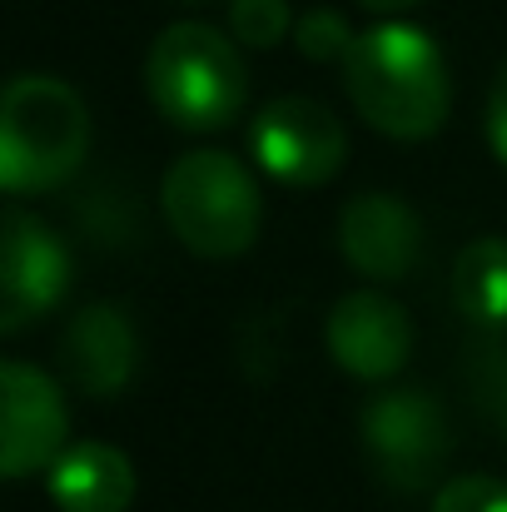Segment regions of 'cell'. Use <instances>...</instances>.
<instances>
[{
    "instance_id": "obj_5",
    "label": "cell",
    "mask_w": 507,
    "mask_h": 512,
    "mask_svg": "<svg viewBox=\"0 0 507 512\" xmlns=\"http://www.w3.org/2000/svg\"><path fill=\"white\" fill-rule=\"evenodd\" d=\"M358 448L388 493H428L453 453L448 413L423 388H388L358 413Z\"/></svg>"
},
{
    "instance_id": "obj_3",
    "label": "cell",
    "mask_w": 507,
    "mask_h": 512,
    "mask_svg": "<svg viewBox=\"0 0 507 512\" xmlns=\"http://www.w3.org/2000/svg\"><path fill=\"white\" fill-rule=\"evenodd\" d=\"M244 60L239 45L204 25V20H174L155 35L145 60V85L155 110L179 130H224L244 110Z\"/></svg>"
},
{
    "instance_id": "obj_2",
    "label": "cell",
    "mask_w": 507,
    "mask_h": 512,
    "mask_svg": "<svg viewBox=\"0 0 507 512\" xmlns=\"http://www.w3.org/2000/svg\"><path fill=\"white\" fill-rule=\"evenodd\" d=\"M90 110L60 75H15L0 100V184L40 194L85 165Z\"/></svg>"
},
{
    "instance_id": "obj_7",
    "label": "cell",
    "mask_w": 507,
    "mask_h": 512,
    "mask_svg": "<svg viewBox=\"0 0 507 512\" xmlns=\"http://www.w3.org/2000/svg\"><path fill=\"white\" fill-rule=\"evenodd\" d=\"M70 249L30 209L10 204L0 224V334L30 329L70 294Z\"/></svg>"
},
{
    "instance_id": "obj_16",
    "label": "cell",
    "mask_w": 507,
    "mask_h": 512,
    "mask_svg": "<svg viewBox=\"0 0 507 512\" xmlns=\"http://www.w3.org/2000/svg\"><path fill=\"white\" fill-rule=\"evenodd\" d=\"M468 383L488 423L507 438V343H488L468 358Z\"/></svg>"
},
{
    "instance_id": "obj_9",
    "label": "cell",
    "mask_w": 507,
    "mask_h": 512,
    "mask_svg": "<svg viewBox=\"0 0 507 512\" xmlns=\"http://www.w3.org/2000/svg\"><path fill=\"white\" fill-rule=\"evenodd\" d=\"M324 334H329L334 363L348 378H363V383L393 378L408 363V348H413V324H408L403 304L378 294V289L343 294Z\"/></svg>"
},
{
    "instance_id": "obj_4",
    "label": "cell",
    "mask_w": 507,
    "mask_h": 512,
    "mask_svg": "<svg viewBox=\"0 0 507 512\" xmlns=\"http://www.w3.org/2000/svg\"><path fill=\"white\" fill-rule=\"evenodd\" d=\"M174 239L199 259H239L254 249L264 224V199L254 174L224 150H194L169 165L160 184Z\"/></svg>"
},
{
    "instance_id": "obj_1",
    "label": "cell",
    "mask_w": 507,
    "mask_h": 512,
    "mask_svg": "<svg viewBox=\"0 0 507 512\" xmlns=\"http://www.w3.org/2000/svg\"><path fill=\"white\" fill-rule=\"evenodd\" d=\"M358 115L388 140H428L443 130L453 105V80L438 40L408 20H383L363 30L338 65Z\"/></svg>"
},
{
    "instance_id": "obj_18",
    "label": "cell",
    "mask_w": 507,
    "mask_h": 512,
    "mask_svg": "<svg viewBox=\"0 0 507 512\" xmlns=\"http://www.w3.org/2000/svg\"><path fill=\"white\" fill-rule=\"evenodd\" d=\"M488 145H493V155L507 165V65L498 70V80H493V90H488Z\"/></svg>"
},
{
    "instance_id": "obj_8",
    "label": "cell",
    "mask_w": 507,
    "mask_h": 512,
    "mask_svg": "<svg viewBox=\"0 0 507 512\" xmlns=\"http://www.w3.org/2000/svg\"><path fill=\"white\" fill-rule=\"evenodd\" d=\"M70 438V408L50 373L35 363H0V468L5 478H30L55 468Z\"/></svg>"
},
{
    "instance_id": "obj_15",
    "label": "cell",
    "mask_w": 507,
    "mask_h": 512,
    "mask_svg": "<svg viewBox=\"0 0 507 512\" xmlns=\"http://www.w3.org/2000/svg\"><path fill=\"white\" fill-rule=\"evenodd\" d=\"M353 25H348V15H338V10H309V15H299V25H294V45H299V55L304 60H319V65H343L348 60V50H353Z\"/></svg>"
},
{
    "instance_id": "obj_17",
    "label": "cell",
    "mask_w": 507,
    "mask_h": 512,
    "mask_svg": "<svg viewBox=\"0 0 507 512\" xmlns=\"http://www.w3.org/2000/svg\"><path fill=\"white\" fill-rule=\"evenodd\" d=\"M433 512H507V483L498 478H453L438 488Z\"/></svg>"
},
{
    "instance_id": "obj_10",
    "label": "cell",
    "mask_w": 507,
    "mask_h": 512,
    "mask_svg": "<svg viewBox=\"0 0 507 512\" xmlns=\"http://www.w3.org/2000/svg\"><path fill=\"white\" fill-rule=\"evenodd\" d=\"M338 249L343 259L378 284H393L418 269L423 259V224L398 194H353L338 214Z\"/></svg>"
},
{
    "instance_id": "obj_11",
    "label": "cell",
    "mask_w": 507,
    "mask_h": 512,
    "mask_svg": "<svg viewBox=\"0 0 507 512\" xmlns=\"http://www.w3.org/2000/svg\"><path fill=\"white\" fill-rule=\"evenodd\" d=\"M60 363H65V378L85 388L90 398H110L130 388L140 368V334L130 314L115 304H85L60 334Z\"/></svg>"
},
{
    "instance_id": "obj_19",
    "label": "cell",
    "mask_w": 507,
    "mask_h": 512,
    "mask_svg": "<svg viewBox=\"0 0 507 512\" xmlns=\"http://www.w3.org/2000/svg\"><path fill=\"white\" fill-rule=\"evenodd\" d=\"M363 10H373V15H403V10H413L418 0H358Z\"/></svg>"
},
{
    "instance_id": "obj_6",
    "label": "cell",
    "mask_w": 507,
    "mask_h": 512,
    "mask_svg": "<svg viewBox=\"0 0 507 512\" xmlns=\"http://www.w3.org/2000/svg\"><path fill=\"white\" fill-rule=\"evenodd\" d=\"M249 155L279 184L309 189V184H329L338 174L343 155H348V135H343V120L324 100L279 95L249 125Z\"/></svg>"
},
{
    "instance_id": "obj_13",
    "label": "cell",
    "mask_w": 507,
    "mask_h": 512,
    "mask_svg": "<svg viewBox=\"0 0 507 512\" xmlns=\"http://www.w3.org/2000/svg\"><path fill=\"white\" fill-rule=\"evenodd\" d=\"M453 304L468 324L478 329H507V239L503 234H483L473 244L458 249L453 274H448Z\"/></svg>"
},
{
    "instance_id": "obj_12",
    "label": "cell",
    "mask_w": 507,
    "mask_h": 512,
    "mask_svg": "<svg viewBox=\"0 0 507 512\" xmlns=\"http://www.w3.org/2000/svg\"><path fill=\"white\" fill-rule=\"evenodd\" d=\"M50 498L60 512H130L135 468L110 443H75L50 468Z\"/></svg>"
},
{
    "instance_id": "obj_14",
    "label": "cell",
    "mask_w": 507,
    "mask_h": 512,
    "mask_svg": "<svg viewBox=\"0 0 507 512\" xmlns=\"http://www.w3.org/2000/svg\"><path fill=\"white\" fill-rule=\"evenodd\" d=\"M299 20L289 15V0H229V30L249 50H274Z\"/></svg>"
}]
</instances>
